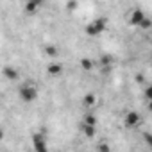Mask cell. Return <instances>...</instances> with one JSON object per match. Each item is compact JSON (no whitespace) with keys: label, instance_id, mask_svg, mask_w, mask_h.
I'll return each mask as SVG.
<instances>
[{"label":"cell","instance_id":"cell-1","mask_svg":"<svg viewBox=\"0 0 152 152\" xmlns=\"http://www.w3.org/2000/svg\"><path fill=\"white\" fill-rule=\"evenodd\" d=\"M106 27H107V18H95L93 22H90L86 27H84V32H86V36H90V38H95V36H100L104 31H106Z\"/></svg>","mask_w":152,"mask_h":152},{"label":"cell","instance_id":"cell-2","mask_svg":"<svg viewBox=\"0 0 152 152\" xmlns=\"http://www.w3.org/2000/svg\"><path fill=\"white\" fill-rule=\"evenodd\" d=\"M18 97L23 100V102H32L38 99V88L32 84V83H25L20 86L18 90Z\"/></svg>","mask_w":152,"mask_h":152},{"label":"cell","instance_id":"cell-3","mask_svg":"<svg viewBox=\"0 0 152 152\" xmlns=\"http://www.w3.org/2000/svg\"><path fill=\"white\" fill-rule=\"evenodd\" d=\"M32 147L36 152H47V138H45V131L41 132H34L32 134Z\"/></svg>","mask_w":152,"mask_h":152},{"label":"cell","instance_id":"cell-4","mask_svg":"<svg viewBox=\"0 0 152 152\" xmlns=\"http://www.w3.org/2000/svg\"><path fill=\"white\" fill-rule=\"evenodd\" d=\"M143 18H145V13L136 7V9H132V11L127 15V23H129L131 27H140V23L143 22Z\"/></svg>","mask_w":152,"mask_h":152},{"label":"cell","instance_id":"cell-5","mask_svg":"<svg viewBox=\"0 0 152 152\" xmlns=\"http://www.w3.org/2000/svg\"><path fill=\"white\" fill-rule=\"evenodd\" d=\"M140 122H141V116H140L136 111H129V113L124 116V125H125L127 129H134V127H138Z\"/></svg>","mask_w":152,"mask_h":152},{"label":"cell","instance_id":"cell-6","mask_svg":"<svg viewBox=\"0 0 152 152\" xmlns=\"http://www.w3.org/2000/svg\"><path fill=\"white\" fill-rule=\"evenodd\" d=\"M47 73L52 75V77H57V75L63 73V64H61L59 61H52V63H48V66H47Z\"/></svg>","mask_w":152,"mask_h":152},{"label":"cell","instance_id":"cell-7","mask_svg":"<svg viewBox=\"0 0 152 152\" xmlns=\"http://www.w3.org/2000/svg\"><path fill=\"white\" fill-rule=\"evenodd\" d=\"M81 132H83L86 138H93V136L97 134V125H90V124L81 122Z\"/></svg>","mask_w":152,"mask_h":152},{"label":"cell","instance_id":"cell-8","mask_svg":"<svg viewBox=\"0 0 152 152\" xmlns=\"http://www.w3.org/2000/svg\"><path fill=\"white\" fill-rule=\"evenodd\" d=\"M2 73H4V77H6L7 81H16V79L20 77V75H18V72H16L13 66H4Z\"/></svg>","mask_w":152,"mask_h":152},{"label":"cell","instance_id":"cell-9","mask_svg":"<svg viewBox=\"0 0 152 152\" xmlns=\"http://www.w3.org/2000/svg\"><path fill=\"white\" fill-rule=\"evenodd\" d=\"M95 104H97V95H95V93H86V95L83 97V106H84V107L90 109V107H93Z\"/></svg>","mask_w":152,"mask_h":152},{"label":"cell","instance_id":"cell-10","mask_svg":"<svg viewBox=\"0 0 152 152\" xmlns=\"http://www.w3.org/2000/svg\"><path fill=\"white\" fill-rule=\"evenodd\" d=\"M38 7H39V4L36 2V0H25L23 9H25V13H27V15H34V13L38 11Z\"/></svg>","mask_w":152,"mask_h":152},{"label":"cell","instance_id":"cell-11","mask_svg":"<svg viewBox=\"0 0 152 152\" xmlns=\"http://www.w3.org/2000/svg\"><path fill=\"white\" fill-rule=\"evenodd\" d=\"M99 64H100V66H104V68H109V66H113V64H115V57H113V56H109V54H104V56H100Z\"/></svg>","mask_w":152,"mask_h":152},{"label":"cell","instance_id":"cell-12","mask_svg":"<svg viewBox=\"0 0 152 152\" xmlns=\"http://www.w3.org/2000/svg\"><path fill=\"white\" fill-rule=\"evenodd\" d=\"M79 64H81V68L86 70V72H91V70L95 68V63H93L91 59H88V57H83V59L79 61Z\"/></svg>","mask_w":152,"mask_h":152},{"label":"cell","instance_id":"cell-13","mask_svg":"<svg viewBox=\"0 0 152 152\" xmlns=\"http://www.w3.org/2000/svg\"><path fill=\"white\" fill-rule=\"evenodd\" d=\"M43 52H45L47 56H50V57H57L59 48H57L56 45H47V47H43Z\"/></svg>","mask_w":152,"mask_h":152},{"label":"cell","instance_id":"cell-14","mask_svg":"<svg viewBox=\"0 0 152 152\" xmlns=\"http://www.w3.org/2000/svg\"><path fill=\"white\" fill-rule=\"evenodd\" d=\"M83 122H84V124H90V125H97V116L91 115V113H88V115H84Z\"/></svg>","mask_w":152,"mask_h":152},{"label":"cell","instance_id":"cell-15","mask_svg":"<svg viewBox=\"0 0 152 152\" xmlns=\"http://www.w3.org/2000/svg\"><path fill=\"white\" fill-rule=\"evenodd\" d=\"M140 27H141L143 31H148V29H152V20L145 16V18H143V22L140 23Z\"/></svg>","mask_w":152,"mask_h":152},{"label":"cell","instance_id":"cell-16","mask_svg":"<svg viewBox=\"0 0 152 152\" xmlns=\"http://www.w3.org/2000/svg\"><path fill=\"white\" fill-rule=\"evenodd\" d=\"M77 6H79V2H77V0H68V2H66V11H75V9H77Z\"/></svg>","mask_w":152,"mask_h":152},{"label":"cell","instance_id":"cell-17","mask_svg":"<svg viewBox=\"0 0 152 152\" xmlns=\"http://www.w3.org/2000/svg\"><path fill=\"white\" fill-rule=\"evenodd\" d=\"M143 97H145L147 100H152V84H150V86H147V88L143 90Z\"/></svg>","mask_w":152,"mask_h":152},{"label":"cell","instance_id":"cell-18","mask_svg":"<svg viewBox=\"0 0 152 152\" xmlns=\"http://www.w3.org/2000/svg\"><path fill=\"white\" fill-rule=\"evenodd\" d=\"M143 138H145V141H147V145L152 148V134L150 132H143Z\"/></svg>","mask_w":152,"mask_h":152},{"label":"cell","instance_id":"cell-19","mask_svg":"<svg viewBox=\"0 0 152 152\" xmlns=\"http://www.w3.org/2000/svg\"><path fill=\"white\" fill-rule=\"evenodd\" d=\"M97 148H99V150L107 152V150H109V145H106V143H99V145H97Z\"/></svg>","mask_w":152,"mask_h":152},{"label":"cell","instance_id":"cell-20","mask_svg":"<svg viewBox=\"0 0 152 152\" xmlns=\"http://www.w3.org/2000/svg\"><path fill=\"white\" fill-rule=\"evenodd\" d=\"M136 83H143V77H141V75H140V73L136 75Z\"/></svg>","mask_w":152,"mask_h":152},{"label":"cell","instance_id":"cell-21","mask_svg":"<svg viewBox=\"0 0 152 152\" xmlns=\"http://www.w3.org/2000/svg\"><path fill=\"white\" fill-rule=\"evenodd\" d=\"M147 109H148V111L152 113V100H148V104H147Z\"/></svg>","mask_w":152,"mask_h":152},{"label":"cell","instance_id":"cell-22","mask_svg":"<svg viewBox=\"0 0 152 152\" xmlns=\"http://www.w3.org/2000/svg\"><path fill=\"white\" fill-rule=\"evenodd\" d=\"M36 2H38V4H39V6H41V4H43V2H45V0H36Z\"/></svg>","mask_w":152,"mask_h":152}]
</instances>
